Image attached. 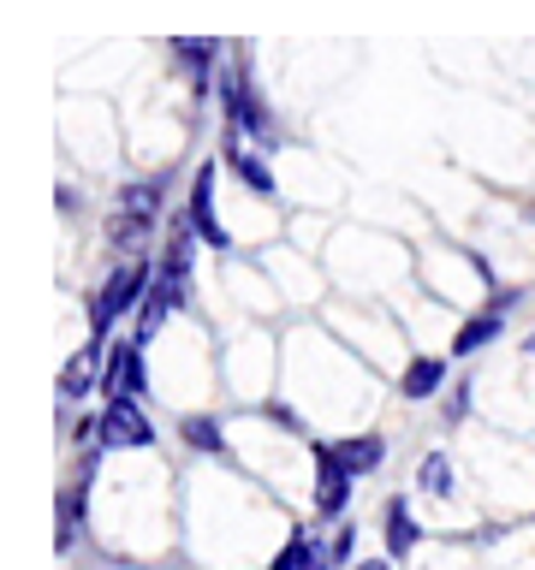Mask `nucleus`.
Segmentation results:
<instances>
[{"mask_svg":"<svg viewBox=\"0 0 535 570\" xmlns=\"http://www.w3.org/2000/svg\"><path fill=\"white\" fill-rule=\"evenodd\" d=\"M149 279H155V267L143 262V256H132V262H119L114 274L101 279V292L89 297V333L101 338V333L114 327V321H119L125 309H137V303H143V292H149Z\"/></svg>","mask_w":535,"mask_h":570,"instance_id":"nucleus-1","label":"nucleus"},{"mask_svg":"<svg viewBox=\"0 0 535 570\" xmlns=\"http://www.w3.org/2000/svg\"><path fill=\"white\" fill-rule=\"evenodd\" d=\"M221 107H226V125L250 142H274V119H268V107L256 96V83H250L244 66H226L221 78Z\"/></svg>","mask_w":535,"mask_h":570,"instance_id":"nucleus-2","label":"nucleus"},{"mask_svg":"<svg viewBox=\"0 0 535 570\" xmlns=\"http://www.w3.org/2000/svg\"><path fill=\"white\" fill-rule=\"evenodd\" d=\"M155 220H160V178H137V185L119 190V208H114V244L132 256L143 238H155Z\"/></svg>","mask_w":535,"mask_h":570,"instance_id":"nucleus-3","label":"nucleus"},{"mask_svg":"<svg viewBox=\"0 0 535 570\" xmlns=\"http://www.w3.org/2000/svg\"><path fill=\"white\" fill-rule=\"evenodd\" d=\"M185 292H191V274L155 262V279H149V292H143V303H137V345H149V338L160 333V321L185 303Z\"/></svg>","mask_w":535,"mask_h":570,"instance_id":"nucleus-4","label":"nucleus"},{"mask_svg":"<svg viewBox=\"0 0 535 570\" xmlns=\"http://www.w3.org/2000/svg\"><path fill=\"white\" fill-rule=\"evenodd\" d=\"M96 445L101 452H137V445H155V428L137 410V399H107V410L96 416Z\"/></svg>","mask_w":535,"mask_h":570,"instance_id":"nucleus-5","label":"nucleus"},{"mask_svg":"<svg viewBox=\"0 0 535 570\" xmlns=\"http://www.w3.org/2000/svg\"><path fill=\"white\" fill-rule=\"evenodd\" d=\"M101 392H107V399H143V392H149V374H143V345H137V338H125V345L107 351Z\"/></svg>","mask_w":535,"mask_h":570,"instance_id":"nucleus-6","label":"nucleus"},{"mask_svg":"<svg viewBox=\"0 0 535 570\" xmlns=\"http://www.w3.org/2000/svg\"><path fill=\"white\" fill-rule=\"evenodd\" d=\"M185 220H191V232L203 238L208 249H232V238H226V226L214 220V167L203 160V173L191 178V203H185Z\"/></svg>","mask_w":535,"mask_h":570,"instance_id":"nucleus-7","label":"nucleus"},{"mask_svg":"<svg viewBox=\"0 0 535 570\" xmlns=\"http://www.w3.org/2000/svg\"><path fill=\"white\" fill-rule=\"evenodd\" d=\"M351 499V470L333 458V445H315V511L321 517H339Z\"/></svg>","mask_w":535,"mask_h":570,"instance_id":"nucleus-8","label":"nucleus"},{"mask_svg":"<svg viewBox=\"0 0 535 570\" xmlns=\"http://www.w3.org/2000/svg\"><path fill=\"white\" fill-rule=\"evenodd\" d=\"M399 392L410 404L440 399V392H446V356H410V368L399 374Z\"/></svg>","mask_w":535,"mask_h":570,"instance_id":"nucleus-9","label":"nucleus"},{"mask_svg":"<svg viewBox=\"0 0 535 570\" xmlns=\"http://www.w3.org/2000/svg\"><path fill=\"white\" fill-rule=\"evenodd\" d=\"M226 167L239 173V185H244V190L274 196V173H268V160H262V155H250L239 131H226Z\"/></svg>","mask_w":535,"mask_h":570,"instance_id":"nucleus-10","label":"nucleus"},{"mask_svg":"<svg viewBox=\"0 0 535 570\" xmlns=\"http://www.w3.org/2000/svg\"><path fill=\"white\" fill-rule=\"evenodd\" d=\"M499 333H506V309H494V303H488L481 315H470V321L458 327V338H453V356H476V351H488Z\"/></svg>","mask_w":535,"mask_h":570,"instance_id":"nucleus-11","label":"nucleus"},{"mask_svg":"<svg viewBox=\"0 0 535 570\" xmlns=\"http://www.w3.org/2000/svg\"><path fill=\"white\" fill-rule=\"evenodd\" d=\"M84 493H89V475L78 470V481L60 493V529H54L60 552H71V547H78V534H84Z\"/></svg>","mask_w":535,"mask_h":570,"instance_id":"nucleus-12","label":"nucleus"},{"mask_svg":"<svg viewBox=\"0 0 535 570\" xmlns=\"http://www.w3.org/2000/svg\"><path fill=\"white\" fill-rule=\"evenodd\" d=\"M333 458L346 463L351 475H369V470H381L387 440H381V434H351V440H339V445H333Z\"/></svg>","mask_w":535,"mask_h":570,"instance_id":"nucleus-13","label":"nucleus"},{"mask_svg":"<svg viewBox=\"0 0 535 570\" xmlns=\"http://www.w3.org/2000/svg\"><path fill=\"white\" fill-rule=\"evenodd\" d=\"M96 374H101V345H84V351H78V356H71V363L60 368V399H66V404H78L84 392H89V381H96Z\"/></svg>","mask_w":535,"mask_h":570,"instance_id":"nucleus-14","label":"nucleus"},{"mask_svg":"<svg viewBox=\"0 0 535 570\" xmlns=\"http://www.w3.org/2000/svg\"><path fill=\"white\" fill-rule=\"evenodd\" d=\"M417 541H422V529H417V517H410V505H405V499H387V552H392V559H405Z\"/></svg>","mask_w":535,"mask_h":570,"instance_id":"nucleus-15","label":"nucleus"},{"mask_svg":"<svg viewBox=\"0 0 535 570\" xmlns=\"http://www.w3.org/2000/svg\"><path fill=\"white\" fill-rule=\"evenodd\" d=\"M268 570H321V547H315V534H292V541L280 547V559L268 564Z\"/></svg>","mask_w":535,"mask_h":570,"instance_id":"nucleus-16","label":"nucleus"},{"mask_svg":"<svg viewBox=\"0 0 535 570\" xmlns=\"http://www.w3.org/2000/svg\"><path fill=\"white\" fill-rule=\"evenodd\" d=\"M173 53H185V66L196 71V89H208V71H214V53H221V42H196V36H178L173 42Z\"/></svg>","mask_w":535,"mask_h":570,"instance_id":"nucleus-17","label":"nucleus"},{"mask_svg":"<svg viewBox=\"0 0 535 570\" xmlns=\"http://www.w3.org/2000/svg\"><path fill=\"white\" fill-rule=\"evenodd\" d=\"M417 488H422V493H435V499H446V493H453V463H446L440 452H428V458H422V470H417Z\"/></svg>","mask_w":535,"mask_h":570,"instance_id":"nucleus-18","label":"nucleus"},{"mask_svg":"<svg viewBox=\"0 0 535 570\" xmlns=\"http://www.w3.org/2000/svg\"><path fill=\"white\" fill-rule=\"evenodd\" d=\"M185 445H191V452H221V422H214V416H185Z\"/></svg>","mask_w":535,"mask_h":570,"instance_id":"nucleus-19","label":"nucleus"},{"mask_svg":"<svg viewBox=\"0 0 535 570\" xmlns=\"http://www.w3.org/2000/svg\"><path fill=\"white\" fill-rule=\"evenodd\" d=\"M351 547H357V529L346 523V529H339V534H333V547H328V559H333V564H346V559H351Z\"/></svg>","mask_w":535,"mask_h":570,"instance_id":"nucleus-20","label":"nucleus"},{"mask_svg":"<svg viewBox=\"0 0 535 570\" xmlns=\"http://www.w3.org/2000/svg\"><path fill=\"white\" fill-rule=\"evenodd\" d=\"M357 570H392L387 559H369V564H357Z\"/></svg>","mask_w":535,"mask_h":570,"instance_id":"nucleus-21","label":"nucleus"},{"mask_svg":"<svg viewBox=\"0 0 535 570\" xmlns=\"http://www.w3.org/2000/svg\"><path fill=\"white\" fill-rule=\"evenodd\" d=\"M524 220H535V196H529V203H524Z\"/></svg>","mask_w":535,"mask_h":570,"instance_id":"nucleus-22","label":"nucleus"}]
</instances>
